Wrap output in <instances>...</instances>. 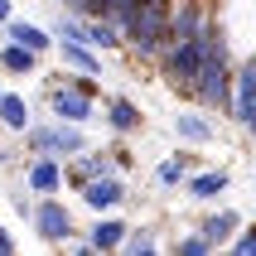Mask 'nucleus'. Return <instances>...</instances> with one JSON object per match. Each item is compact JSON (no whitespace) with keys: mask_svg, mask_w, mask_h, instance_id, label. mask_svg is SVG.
<instances>
[{"mask_svg":"<svg viewBox=\"0 0 256 256\" xmlns=\"http://www.w3.org/2000/svg\"><path fill=\"white\" fill-rule=\"evenodd\" d=\"M0 97H5V72H0Z\"/></svg>","mask_w":256,"mask_h":256,"instance_id":"obj_25","label":"nucleus"},{"mask_svg":"<svg viewBox=\"0 0 256 256\" xmlns=\"http://www.w3.org/2000/svg\"><path fill=\"white\" fill-rule=\"evenodd\" d=\"M228 188H232V170H222V164H194L184 179V194L194 203H218Z\"/></svg>","mask_w":256,"mask_h":256,"instance_id":"obj_11","label":"nucleus"},{"mask_svg":"<svg viewBox=\"0 0 256 256\" xmlns=\"http://www.w3.org/2000/svg\"><path fill=\"white\" fill-rule=\"evenodd\" d=\"M14 252H20V246H14V232L0 222V256H14Z\"/></svg>","mask_w":256,"mask_h":256,"instance_id":"obj_23","label":"nucleus"},{"mask_svg":"<svg viewBox=\"0 0 256 256\" xmlns=\"http://www.w3.org/2000/svg\"><path fill=\"white\" fill-rule=\"evenodd\" d=\"M198 228L208 232V242H213L218 252H228V242L242 232V213H237V208H203Z\"/></svg>","mask_w":256,"mask_h":256,"instance_id":"obj_16","label":"nucleus"},{"mask_svg":"<svg viewBox=\"0 0 256 256\" xmlns=\"http://www.w3.org/2000/svg\"><path fill=\"white\" fill-rule=\"evenodd\" d=\"M0 34H5V39L29 44V48H34V54H44V58H48V54L58 48V34H54L48 24H39V20H20V14H14V20H10L5 29H0Z\"/></svg>","mask_w":256,"mask_h":256,"instance_id":"obj_17","label":"nucleus"},{"mask_svg":"<svg viewBox=\"0 0 256 256\" xmlns=\"http://www.w3.org/2000/svg\"><path fill=\"white\" fill-rule=\"evenodd\" d=\"M10 20H14V0H0V29L10 24Z\"/></svg>","mask_w":256,"mask_h":256,"instance_id":"obj_24","label":"nucleus"},{"mask_svg":"<svg viewBox=\"0 0 256 256\" xmlns=\"http://www.w3.org/2000/svg\"><path fill=\"white\" fill-rule=\"evenodd\" d=\"M155 188H184V179H188V155H164V160H155Z\"/></svg>","mask_w":256,"mask_h":256,"instance_id":"obj_19","label":"nucleus"},{"mask_svg":"<svg viewBox=\"0 0 256 256\" xmlns=\"http://www.w3.org/2000/svg\"><path fill=\"white\" fill-rule=\"evenodd\" d=\"M92 44H97L102 54H121L126 48V29L112 24V20H92Z\"/></svg>","mask_w":256,"mask_h":256,"instance_id":"obj_21","label":"nucleus"},{"mask_svg":"<svg viewBox=\"0 0 256 256\" xmlns=\"http://www.w3.org/2000/svg\"><path fill=\"white\" fill-rule=\"evenodd\" d=\"M58 63H63V68L68 72H87V78H102V72H106V63H102V48L97 44H87V39H58Z\"/></svg>","mask_w":256,"mask_h":256,"instance_id":"obj_12","label":"nucleus"},{"mask_svg":"<svg viewBox=\"0 0 256 256\" xmlns=\"http://www.w3.org/2000/svg\"><path fill=\"white\" fill-rule=\"evenodd\" d=\"M39 121V112H34V102L24 97V92H10L5 87V97H0V126H5V136H14V140H24V130Z\"/></svg>","mask_w":256,"mask_h":256,"instance_id":"obj_15","label":"nucleus"},{"mask_svg":"<svg viewBox=\"0 0 256 256\" xmlns=\"http://www.w3.org/2000/svg\"><path fill=\"white\" fill-rule=\"evenodd\" d=\"M170 5L174 0H140V10H136V24L126 29V48L140 58L145 68H155L164 48H170Z\"/></svg>","mask_w":256,"mask_h":256,"instance_id":"obj_2","label":"nucleus"},{"mask_svg":"<svg viewBox=\"0 0 256 256\" xmlns=\"http://www.w3.org/2000/svg\"><path fill=\"white\" fill-rule=\"evenodd\" d=\"M256 112V48L237 58V72H232V102H228V121L232 126H246Z\"/></svg>","mask_w":256,"mask_h":256,"instance_id":"obj_7","label":"nucleus"},{"mask_svg":"<svg viewBox=\"0 0 256 256\" xmlns=\"http://www.w3.org/2000/svg\"><path fill=\"white\" fill-rule=\"evenodd\" d=\"M39 68H44V54H34L29 44L0 34V72L5 78H39Z\"/></svg>","mask_w":256,"mask_h":256,"instance_id":"obj_13","label":"nucleus"},{"mask_svg":"<svg viewBox=\"0 0 256 256\" xmlns=\"http://www.w3.org/2000/svg\"><path fill=\"white\" fill-rule=\"evenodd\" d=\"M102 121H106V130H112L116 140H130V136L145 126V112L126 97V92H106V102H102Z\"/></svg>","mask_w":256,"mask_h":256,"instance_id":"obj_10","label":"nucleus"},{"mask_svg":"<svg viewBox=\"0 0 256 256\" xmlns=\"http://www.w3.org/2000/svg\"><path fill=\"white\" fill-rule=\"evenodd\" d=\"M170 252H174V256H213L218 246L208 242V232H203L198 222H194L188 232H179V237H170Z\"/></svg>","mask_w":256,"mask_h":256,"instance_id":"obj_20","label":"nucleus"},{"mask_svg":"<svg viewBox=\"0 0 256 256\" xmlns=\"http://www.w3.org/2000/svg\"><path fill=\"white\" fill-rule=\"evenodd\" d=\"M29 228H34V237L44 246H68L72 237H82L78 232V213L63 203V194H39L34 213H29Z\"/></svg>","mask_w":256,"mask_h":256,"instance_id":"obj_5","label":"nucleus"},{"mask_svg":"<svg viewBox=\"0 0 256 256\" xmlns=\"http://www.w3.org/2000/svg\"><path fill=\"white\" fill-rule=\"evenodd\" d=\"M87 130L78 126V121H58V116H48V121H34V126L24 130V155H58L68 160L78 155V150H87Z\"/></svg>","mask_w":256,"mask_h":256,"instance_id":"obj_4","label":"nucleus"},{"mask_svg":"<svg viewBox=\"0 0 256 256\" xmlns=\"http://www.w3.org/2000/svg\"><path fill=\"white\" fill-rule=\"evenodd\" d=\"M20 179L29 184L34 198H39V194H63V188H68V170H63V160H58V155H24Z\"/></svg>","mask_w":256,"mask_h":256,"instance_id":"obj_8","label":"nucleus"},{"mask_svg":"<svg viewBox=\"0 0 256 256\" xmlns=\"http://www.w3.org/2000/svg\"><path fill=\"white\" fill-rule=\"evenodd\" d=\"M102 78H87V72H63V78H54L48 82V92H44V106H48V116H58V121H78V126H92V121H102Z\"/></svg>","mask_w":256,"mask_h":256,"instance_id":"obj_1","label":"nucleus"},{"mask_svg":"<svg viewBox=\"0 0 256 256\" xmlns=\"http://www.w3.org/2000/svg\"><path fill=\"white\" fill-rule=\"evenodd\" d=\"M252 174H256V170H252Z\"/></svg>","mask_w":256,"mask_h":256,"instance_id":"obj_26","label":"nucleus"},{"mask_svg":"<svg viewBox=\"0 0 256 256\" xmlns=\"http://www.w3.org/2000/svg\"><path fill=\"white\" fill-rule=\"evenodd\" d=\"M232 256H256V222H242V232L228 242Z\"/></svg>","mask_w":256,"mask_h":256,"instance_id":"obj_22","label":"nucleus"},{"mask_svg":"<svg viewBox=\"0 0 256 256\" xmlns=\"http://www.w3.org/2000/svg\"><path fill=\"white\" fill-rule=\"evenodd\" d=\"M174 136L184 145H194V150H208V145H218V126H213V116H208V106H179L174 112Z\"/></svg>","mask_w":256,"mask_h":256,"instance_id":"obj_9","label":"nucleus"},{"mask_svg":"<svg viewBox=\"0 0 256 256\" xmlns=\"http://www.w3.org/2000/svg\"><path fill=\"white\" fill-rule=\"evenodd\" d=\"M78 203H82L87 213H121L130 203V184H126V170H106L97 179H87L78 188Z\"/></svg>","mask_w":256,"mask_h":256,"instance_id":"obj_6","label":"nucleus"},{"mask_svg":"<svg viewBox=\"0 0 256 256\" xmlns=\"http://www.w3.org/2000/svg\"><path fill=\"white\" fill-rule=\"evenodd\" d=\"M155 252H170V242H164V232H160L155 222H140V228H130L126 246H121V256H155Z\"/></svg>","mask_w":256,"mask_h":256,"instance_id":"obj_18","label":"nucleus"},{"mask_svg":"<svg viewBox=\"0 0 256 256\" xmlns=\"http://www.w3.org/2000/svg\"><path fill=\"white\" fill-rule=\"evenodd\" d=\"M87 242L97 246L102 256H112V252H121V246H126V237H130V222L121 213H97V222H92V228L82 232Z\"/></svg>","mask_w":256,"mask_h":256,"instance_id":"obj_14","label":"nucleus"},{"mask_svg":"<svg viewBox=\"0 0 256 256\" xmlns=\"http://www.w3.org/2000/svg\"><path fill=\"white\" fill-rule=\"evenodd\" d=\"M203 58H208V34H203V39H170L164 58L155 63V72H160V82L170 87V92L194 97V82H198Z\"/></svg>","mask_w":256,"mask_h":256,"instance_id":"obj_3","label":"nucleus"}]
</instances>
